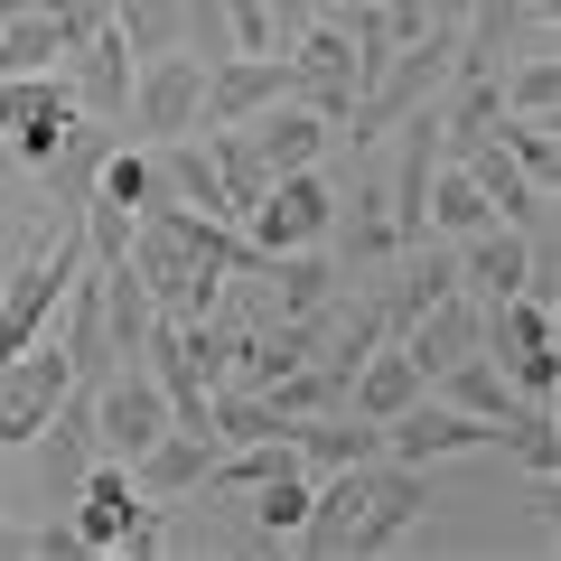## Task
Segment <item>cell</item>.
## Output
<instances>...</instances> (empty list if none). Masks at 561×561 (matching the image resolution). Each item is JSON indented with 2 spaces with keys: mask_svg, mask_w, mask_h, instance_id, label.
<instances>
[{
  "mask_svg": "<svg viewBox=\"0 0 561 561\" xmlns=\"http://www.w3.org/2000/svg\"><path fill=\"white\" fill-rule=\"evenodd\" d=\"M76 262H84V225L47 216L38 234H28L20 272L0 280V356H20V346H38L47 328H57V300H66V280H76Z\"/></svg>",
  "mask_w": 561,
  "mask_h": 561,
  "instance_id": "1",
  "label": "cell"
},
{
  "mask_svg": "<svg viewBox=\"0 0 561 561\" xmlns=\"http://www.w3.org/2000/svg\"><path fill=\"white\" fill-rule=\"evenodd\" d=\"M478 356L496 365V375L515 383L524 402H552V383H561V328H552V300H534V290H505V300H486Z\"/></svg>",
  "mask_w": 561,
  "mask_h": 561,
  "instance_id": "2",
  "label": "cell"
},
{
  "mask_svg": "<svg viewBox=\"0 0 561 561\" xmlns=\"http://www.w3.org/2000/svg\"><path fill=\"white\" fill-rule=\"evenodd\" d=\"M328 216H337V187L319 169H280L253 206H243V243L253 253H300V243H328Z\"/></svg>",
  "mask_w": 561,
  "mask_h": 561,
  "instance_id": "3",
  "label": "cell"
},
{
  "mask_svg": "<svg viewBox=\"0 0 561 561\" xmlns=\"http://www.w3.org/2000/svg\"><path fill=\"white\" fill-rule=\"evenodd\" d=\"M76 76L66 66H47V76H0V140H10V160L20 169H47L57 160L66 122H76Z\"/></svg>",
  "mask_w": 561,
  "mask_h": 561,
  "instance_id": "4",
  "label": "cell"
},
{
  "mask_svg": "<svg viewBox=\"0 0 561 561\" xmlns=\"http://www.w3.org/2000/svg\"><path fill=\"white\" fill-rule=\"evenodd\" d=\"M197 103H206V66L187 47H160V57L131 66L122 122H131V140H169V131H197Z\"/></svg>",
  "mask_w": 561,
  "mask_h": 561,
  "instance_id": "5",
  "label": "cell"
},
{
  "mask_svg": "<svg viewBox=\"0 0 561 561\" xmlns=\"http://www.w3.org/2000/svg\"><path fill=\"white\" fill-rule=\"evenodd\" d=\"M160 431H169V393H160V375H150V365H113V375L94 383V449L131 468L140 449L160 440Z\"/></svg>",
  "mask_w": 561,
  "mask_h": 561,
  "instance_id": "6",
  "label": "cell"
},
{
  "mask_svg": "<svg viewBox=\"0 0 561 561\" xmlns=\"http://www.w3.org/2000/svg\"><path fill=\"white\" fill-rule=\"evenodd\" d=\"M66 383H76V375H66V346H57V337L0 356V449H28V440H38Z\"/></svg>",
  "mask_w": 561,
  "mask_h": 561,
  "instance_id": "7",
  "label": "cell"
},
{
  "mask_svg": "<svg viewBox=\"0 0 561 561\" xmlns=\"http://www.w3.org/2000/svg\"><path fill=\"white\" fill-rule=\"evenodd\" d=\"M431 515V468L412 459H375L365 468V505H356V534H346V552H393L412 524Z\"/></svg>",
  "mask_w": 561,
  "mask_h": 561,
  "instance_id": "8",
  "label": "cell"
},
{
  "mask_svg": "<svg viewBox=\"0 0 561 561\" xmlns=\"http://www.w3.org/2000/svg\"><path fill=\"white\" fill-rule=\"evenodd\" d=\"M66 505H76L66 524H76L84 552H122V542L150 524V496L131 486V468H122V459H94V468L76 478V496H66Z\"/></svg>",
  "mask_w": 561,
  "mask_h": 561,
  "instance_id": "9",
  "label": "cell"
},
{
  "mask_svg": "<svg viewBox=\"0 0 561 561\" xmlns=\"http://www.w3.org/2000/svg\"><path fill=\"white\" fill-rule=\"evenodd\" d=\"M28 449H38V486H47V505H66V496H76V478L103 459V449H94V383H66L57 412H47V431H38Z\"/></svg>",
  "mask_w": 561,
  "mask_h": 561,
  "instance_id": "10",
  "label": "cell"
},
{
  "mask_svg": "<svg viewBox=\"0 0 561 561\" xmlns=\"http://www.w3.org/2000/svg\"><path fill=\"white\" fill-rule=\"evenodd\" d=\"M243 140H253L262 179H280V169H319L328 150H337V122H328V113H309L300 94H280V103H262V113L243 122Z\"/></svg>",
  "mask_w": 561,
  "mask_h": 561,
  "instance_id": "11",
  "label": "cell"
},
{
  "mask_svg": "<svg viewBox=\"0 0 561 561\" xmlns=\"http://www.w3.org/2000/svg\"><path fill=\"white\" fill-rule=\"evenodd\" d=\"M478 328H486V300H478V290H468V280H459V290H440V300L421 309V319L402 328L393 346H402V356L421 365V375H440V365L478 356Z\"/></svg>",
  "mask_w": 561,
  "mask_h": 561,
  "instance_id": "12",
  "label": "cell"
},
{
  "mask_svg": "<svg viewBox=\"0 0 561 561\" xmlns=\"http://www.w3.org/2000/svg\"><path fill=\"white\" fill-rule=\"evenodd\" d=\"M216 449H225L216 431H179V421H169L160 440H150V449L131 459V486H140L150 505H179V496H197V486H206V468H216Z\"/></svg>",
  "mask_w": 561,
  "mask_h": 561,
  "instance_id": "13",
  "label": "cell"
},
{
  "mask_svg": "<svg viewBox=\"0 0 561 561\" xmlns=\"http://www.w3.org/2000/svg\"><path fill=\"white\" fill-rule=\"evenodd\" d=\"M103 150H113V122H103V113H76V122H66L57 160H47V216H57V225H76V216H84Z\"/></svg>",
  "mask_w": 561,
  "mask_h": 561,
  "instance_id": "14",
  "label": "cell"
},
{
  "mask_svg": "<svg viewBox=\"0 0 561 561\" xmlns=\"http://www.w3.org/2000/svg\"><path fill=\"white\" fill-rule=\"evenodd\" d=\"M328 243H337L346 272H383V262L402 253L393 197H383V187H356V197H337V216H328Z\"/></svg>",
  "mask_w": 561,
  "mask_h": 561,
  "instance_id": "15",
  "label": "cell"
},
{
  "mask_svg": "<svg viewBox=\"0 0 561 561\" xmlns=\"http://www.w3.org/2000/svg\"><path fill=\"white\" fill-rule=\"evenodd\" d=\"M131 47H122V28L103 20L94 38H76V57H66V76H76V103L84 113H103V122H122V103H131Z\"/></svg>",
  "mask_w": 561,
  "mask_h": 561,
  "instance_id": "16",
  "label": "cell"
},
{
  "mask_svg": "<svg viewBox=\"0 0 561 561\" xmlns=\"http://www.w3.org/2000/svg\"><path fill=\"white\" fill-rule=\"evenodd\" d=\"M290 449H300L309 478H328V468H365V459H383V431H375V421H356V412L337 402V412L290 421Z\"/></svg>",
  "mask_w": 561,
  "mask_h": 561,
  "instance_id": "17",
  "label": "cell"
},
{
  "mask_svg": "<svg viewBox=\"0 0 561 561\" xmlns=\"http://www.w3.org/2000/svg\"><path fill=\"white\" fill-rule=\"evenodd\" d=\"M262 290H272V309H290V319H309V309L337 300V253L328 243H300V253H262Z\"/></svg>",
  "mask_w": 561,
  "mask_h": 561,
  "instance_id": "18",
  "label": "cell"
},
{
  "mask_svg": "<svg viewBox=\"0 0 561 561\" xmlns=\"http://www.w3.org/2000/svg\"><path fill=\"white\" fill-rule=\"evenodd\" d=\"M150 160H160V179H169V197H179V206H206V216H225L216 160H206V140H197V131H169V140H150Z\"/></svg>",
  "mask_w": 561,
  "mask_h": 561,
  "instance_id": "19",
  "label": "cell"
},
{
  "mask_svg": "<svg viewBox=\"0 0 561 561\" xmlns=\"http://www.w3.org/2000/svg\"><path fill=\"white\" fill-rule=\"evenodd\" d=\"M94 197H113V206H131V216H150V206L169 197V179H160V160H150V140H131V150H103V169H94Z\"/></svg>",
  "mask_w": 561,
  "mask_h": 561,
  "instance_id": "20",
  "label": "cell"
},
{
  "mask_svg": "<svg viewBox=\"0 0 561 561\" xmlns=\"http://www.w3.org/2000/svg\"><path fill=\"white\" fill-rule=\"evenodd\" d=\"M431 393H440V402H459V412H478V421H505V412L524 402V393H515V383H505L486 356H459V365H440V375H431Z\"/></svg>",
  "mask_w": 561,
  "mask_h": 561,
  "instance_id": "21",
  "label": "cell"
},
{
  "mask_svg": "<svg viewBox=\"0 0 561 561\" xmlns=\"http://www.w3.org/2000/svg\"><path fill=\"white\" fill-rule=\"evenodd\" d=\"M206 160H216V187H225V216L243 225V206L262 197V160H253V140H243V122H225V131H206Z\"/></svg>",
  "mask_w": 561,
  "mask_h": 561,
  "instance_id": "22",
  "label": "cell"
},
{
  "mask_svg": "<svg viewBox=\"0 0 561 561\" xmlns=\"http://www.w3.org/2000/svg\"><path fill=\"white\" fill-rule=\"evenodd\" d=\"M486 140H496V150H505V160H515L534 187L561 179V140H552V122H534V113H496V131H486Z\"/></svg>",
  "mask_w": 561,
  "mask_h": 561,
  "instance_id": "23",
  "label": "cell"
},
{
  "mask_svg": "<svg viewBox=\"0 0 561 561\" xmlns=\"http://www.w3.org/2000/svg\"><path fill=\"white\" fill-rule=\"evenodd\" d=\"M496 94H505V113H534V122H552V103H561V57H552V47H534V57L496 66Z\"/></svg>",
  "mask_w": 561,
  "mask_h": 561,
  "instance_id": "24",
  "label": "cell"
},
{
  "mask_svg": "<svg viewBox=\"0 0 561 561\" xmlns=\"http://www.w3.org/2000/svg\"><path fill=\"white\" fill-rule=\"evenodd\" d=\"M243 496H253V534L262 542H290V534H300V515H309V468H280V478L243 486Z\"/></svg>",
  "mask_w": 561,
  "mask_h": 561,
  "instance_id": "25",
  "label": "cell"
},
{
  "mask_svg": "<svg viewBox=\"0 0 561 561\" xmlns=\"http://www.w3.org/2000/svg\"><path fill=\"white\" fill-rule=\"evenodd\" d=\"M113 28L131 57H160V47H179V0H113Z\"/></svg>",
  "mask_w": 561,
  "mask_h": 561,
  "instance_id": "26",
  "label": "cell"
},
{
  "mask_svg": "<svg viewBox=\"0 0 561 561\" xmlns=\"http://www.w3.org/2000/svg\"><path fill=\"white\" fill-rule=\"evenodd\" d=\"M216 10H225L234 57H262V47H272V0H216Z\"/></svg>",
  "mask_w": 561,
  "mask_h": 561,
  "instance_id": "27",
  "label": "cell"
},
{
  "mask_svg": "<svg viewBox=\"0 0 561 561\" xmlns=\"http://www.w3.org/2000/svg\"><path fill=\"white\" fill-rule=\"evenodd\" d=\"M20 552H47V561H76L84 542H76V524H66V515H47L38 534H20Z\"/></svg>",
  "mask_w": 561,
  "mask_h": 561,
  "instance_id": "28",
  "label": "cell"
},
{
  "mask_svg": "<svg viewBox=\"0 0 561 561\" xmlns=\"http://www.w3.org/2000/svg\"><path fill=\"white\" fill-rule=\"evenodd\" d=\"M103 20H113V0H57V28H66V47H76V38H94Z\"/></svg>",
  "mask_w": 561,
  "mask_h": 561,
  "instance_id": "29",
  "label": "cell"
},
{
  "mask_svg": "<svg viewBox=\"0 0 561 561\" xmlns=\"http://www.w3.org/2000/svg\"><path fill=\"white\" fill-rule=\"evenodd\" d=\"M375 10H383V20H393V38H412V28L431 20V0H375Z\"/></svg>",
  "mask_w": 561,
  "mask_h": 561,
  "instance_id": "30",
  "label": "cell"
},
{
  "mask_svg": "<svg viewBox=\"0 0 561 561\" xmlns=\"http://www.w3.org/2000/svg\"><path fill=\"white\" fill-rule=\"evenodd\" d=\"M10 169H20V160H10V140H0V179H10Z\"/></svg>",
  "mask_w": 561,
  "mask_h": 561,
  "instance_id": "31",
  "label": "cell"
}]
</instances>
